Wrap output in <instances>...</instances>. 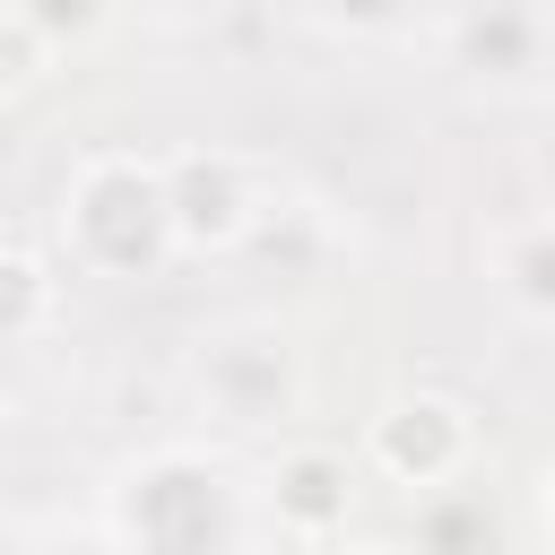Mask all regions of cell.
Wrapping results in <instances>:
<instances>
[{
  "mask_svg": "<svg viewBox=\"0 0 555 555\" xmlns=\"http://www.w3.org/2000/svg\"><path fill=\"white\" fill-rule=\"evenodd\" d=\"M243 486L208 451H147L104 486L113 555H243Z\"/></svg>",
  "mask_w": 555,
  "mask_h": 555,
  "instance_id": "6da1fadb",
  "label": "cell"
},
{
  "mask_svg": "<svg viewBox=\"0 0 555 555\" xmlns=\"http://www.w3.org/2000/svg\"><path fill=\"white\" fill-rule=\"evenodd\" d=\"M61 243L95 278H139L173 260V208H165V165L139 156H95L61 191Z\"/></svg>",
  "mask_w": 555,
  "mask_h": 555,
  "instance_id": "7a4b0ae2",
  "label": "cell"
},
{
  "mask_svg": "<svg viewBox=\"0 0 555 555\" xmlns=\"http://www.w3.org/2000/svg\"><path fill=\"white\" fill-rule=\"evenodd\" d=\"M191 390H199V408L225 416V425H286L295 399H304V364H295V347H286L278 330H251V321H243V330L199 338Z\"/></svg>",
  "mask_w": 555,
  "mask_h": 555,
  "instance_id": "3957f363",
  "label": "cell"
},
{
  "mask_svg": "<svg viewBox=\"0 0 555 555\" xmlns=\"http://www.w3.org/2000/svg\"><path fill=\"white\" fill-rule=\"evenodd\" d=\"M442 43L477 87H503V95L546 87L555 78V0H451Z\"/></svg>",
  "mask_w": 555,
  "mask_h": 555,
  "instance_id": "277c9868",
  "label": "cell"
},
{
  "mask_svg": "<svg viewBox=\"0 0 555 555\" xmlns=\"http://www.w3.org/2000/svg\"><path fill=\"white\" fill-rule=\"evenodd\" d=\"M373 468L390 477V486H408V494H442V486H460L468 477V451H477V425H468V408L460 399H442V390H408V399H390L382 416H373Z\"/></svg>",
  "mask_w": 555,
  "mask_h": 555,
  "instance_id": "5b68a950",
  "label": "cell"
},
{
  "mask_svg": "<svg viewBox=\"0 0 555 555\" xmlns=\"http://www.w3.org/2000/svg\"><path fill=\"white\" fill-rule=\"evenodd\" d=\"M165 208H173V251H243L260 234V217H269L243 156H225V147L173 156L165 165Z\"/></svg>",
  "mask_w": 555,
  "mask_h": 555,
  "instance_id": "8992f818",
  "label": "cell"
},
{
  "mask_svg": "<svg viewBox=\"0 0 555 555\" xmlns=\"http://www.w3.org/2000/svg\"><path fill=\"white\" fill-rule=\"evenodd\" d=\"M347 460L338 451H321V442H304V451H286L278 468H269V512L286 520V538L295 546H330L338 529H347Z\"/></svg>",
  "mask_w": 555,
  "mask_h": 555,
  "instance_id": "52a82bcc",
  "label": "cell"
},
{
  "mask_svg": "<svg viewBox=\"0 0 555 555\" xmlns=\"http://www.w3.org/2000/svg\"><path fill=\"white\" fill-rule=\"evenodd\" d=\"M486 269H494V295H503L520 321L555 330V217L503 225V234H494V251H486Z\"/></svg>",
  "mask_w": 555,
  "mask_h": 555,
  "instance_id": "ba28073f",
  "label": "cell"
},
{
  "mask_svg": "<svg viewBox=\"0 0 555 555\" xmlns=\"http://www.w3.org/2000/svg\"><path fill=\"white\" fill-rule=\"evenodd\" d=\"M538 503H546V529H555V460H546V477H538Z\"/></svg>",
  "mask_w": 555,
  "mask_h": 555,
  "instance_id": "9c48e42d",
  "label": "cell"
},
{
  "mask_svg": "<svg viewBox=\"0 0 555 555\" xmlns=\"http://www.w3.org/2000/svg\"><path fill=\"white\" fill-rule=\"evenodd\" d=\"M295 555H330V546H295Z\"/></svg>",
  "mask_w": 555,
  "mask_h": 555,
  "instance_id": "30bf717a",
  "label": "cell"
}]
</instances>
